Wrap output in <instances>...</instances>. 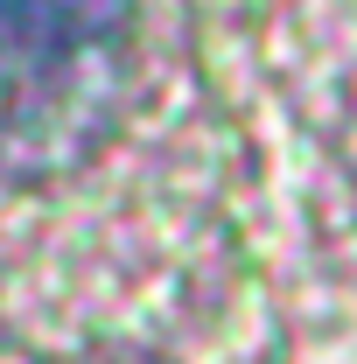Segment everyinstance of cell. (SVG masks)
<instances>
[{
  "label": "cell",
  "instance_id": "obj_1",
  "mask_svg": "<svg viewBox=\"0 0 357 364\" xmlns=\"http://www.w3.org/2000/svg\"><path fill=\"white\" fill-rule=\"evenodd\" d=\"M134 0H0V63L63 70L91 49L119 43Z\"/></svg>",
  "mask_w": 357,
  "mask_h": 364
}]
</instances>
